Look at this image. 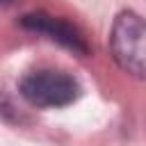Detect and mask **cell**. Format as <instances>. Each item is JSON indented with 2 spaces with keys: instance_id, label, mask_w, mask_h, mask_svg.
Here are the masks:
<instances>
[{
  "instance_id": "7a4b0ae2",
  "label": "cell",
  "mask_w": 146,
  "mask_h": 146,
  "mask_svg": "<svg viewBox=\"0 0 146 146\" xmlns=\"http://www.w3.org/2000/svg\"><path fill=\"white\" fill-rule=\"evenodd\" d=\"M144 43H146L144 18L132 9L119 11L110 30V52L112 59L137 80H144V66H146Z\"/></svg>"
},
{
  "instance_id": "277c9868",
  "label": "cell",
  "mask_w": 146,
  "mask_h": 146,
  "mask_svg": "<svg viewBox=\"0 0 146 146\" xmlns=\"http://www.w3.org/2000/svg\"><path fill=\"white\" fill-rule=\"evenodd\" d=\"M16 0H0V7H9V5H14Z\"/></svg>"
},
{
  "instance_id": "6da1fadb",
  "label": "cell",
  "mask_w": 146,
  "mask_h": 146,
  "mask_svg": "<svg viewBox=\"0 0 146 146\" xmlns=\"http://www.w3.org/2000/svg\"><path fill=\"white\" fill-rule=\"evenodd\" d=\"M18 94L39 110H62L82 96V84L75 75L59 68H34L18 80Z\"/></svg>"
},
{
  "instance_id": "3957f363",
  "label": "cell",
  "mask_w": 146,
  "mask_h": 146,
  "mask_svg": "<svg viewBox=\"0 0 146 146\" xmlns=\"http://www.w3.org/2000/svg\"><path fill=\"white\" fill-rule=\"evenodd\" d=\"M18 23H21L23 30L39 34V36H46L48 41L71 50L73 55L89 57V52H91L84 34L75 25H71L68 21H64L59 16H52V14H46V11H30V14H23Z\"/></svg>"
}]
</instances>
